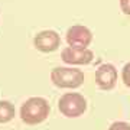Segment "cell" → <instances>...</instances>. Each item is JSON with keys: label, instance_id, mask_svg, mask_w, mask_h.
Wrapping results in <instances>:
<instances>
[{"label": "cell", "instance_id": "7a4b0ae2", "mask_svg": "<svg viewBox=\"0 0 130 130\" xmlns=\"http://www.w3.org/2000/svg\"><path fill=\"white\" fill-rule=\"evenodd\" d=\"M51 81L58 88H78L84 84V72L71 67H56L51 71Z\"/></svg>", "mask_w": 130, "mask_h": 130}, {"label": "cell", "instance_id": "8fae6325", "mask_svg": "<svg viewBox=\"0 0 130 130\" xmlns=\"http://www.w3.org/2000/svg\"><path fill=\"white\" fill-rule=\"evenodd\" d=\"M120 9L126 16H130V0H120Z\"/></svg>", "mask_w": 130, "mask_h": 130}, {"label": "cell", "instance_id": "277c9868", "mask_svg": "<svg viewBox=\"0 0 130 130\" xmlns=\"http://www.w3.org/2000/svg\"><path fill=\"white\" fill-rule=\"evenodd\" d=\"M33 46H35V49L43 52V54L55 52L61 46L59 33L55 30H51V29L38 32L33 38Z\"/></svg>", "mask_w": 130, "mask_h": 130}, {"label": "cell", "instance_id": "ba28073f", "mask_svg": "<svg viewBox=\"0 0 130 130\" xmlns=\"http://www.w3.org/2000/svg\"><path fill=\"white\" fill-rule=\"evenodd\" d=\"M16 116V108L10 101L2 100L0 101V124H5L12 121Z\"/></svg>", "mask_w": 130, "mask_h": 130}, {"label": "cell", "instance_id": "52a82bcc", "mask_svg": "<svg viewBox=\"0 0 130 130\" xmlns=\"http://www.w3.org/2000/svg\"><path fill=\"white\" fill-rule=\"evenodd\" d=\"M117 70L113 64H103L95 71V83L101 90H113L117 84Z\"/></svg>", "mask_w": 130, "mask_h": 130}, {"label": "cell", "instance_id": "30bf717a", "mask_svg": "<svg viewBox=\"0 0 130 130\" xmlns=\"http://www.w3.org/2000/svg\"><path fill=\"white\" fill-rule=\"evenodd\" d=\"M108 130H130V124L126 121H114Z\"/></svg>", "mask_w": 130, "mask_h": 130}, {"label": "cell", "instance_id": "6da1fadb", "mask_svg": "<svg viewBox=\"0 0 130 130\" xmlns=\"http://www.w3.org/2000/svg\"><path fill=\"white\" fill-rule=\"evenodd\" d=\"M51 113V106L43 97H30L20 107V119L25 124L36 126L45 121Z\"/></svg>", "mask_w": 130, "mask_h": 130}, {"label": "cell", "instance_id": "9c48e42d", "mask_svg": "<svg viewBox=\"0 0 130 130\" xmlns=\"http://www.w3.org/2000/svg\"><path fill=\"white\" fill-rule=\"evenodd\" d=\"M121 79H123L126 87L130 88V62H127L123 67V70H121Z\"/></svg>", "mask_w": 130, "mask_h": 130}, {"label": "cell", "instance_id": "3957f363", "mask_svg": "<svg viewBox=\"0 0 130 130\" xmlns=\"http://www.w3.org/2000/svg\"><path fill=\"white\" fill-rule=\"evenodd\" d=\"M58 110L61 114L70 119L83 116L87 110V100L79 93H65L58 101Z\"/></svg>", "mask_w": 130, "mask_h": 130}, {"label": "cell", "instance_id": "5b68a950", "mask_svg": "<svg viewBox=\"0 0 130 130\" xmlns=\"http://www.w3.org/2000/svg\"><path fill=\"white\" fill-rule=\"evenodd\" d=\"M67 43L71 48H88L93 41V32L87 26L83 25H74L67 30L65 35Z\"/></svg>", "mask_w": 130, "mask_h": 130}, {"label": "cell", "instance_id": "8992f818", "mask_svg": "<svg viewBox=\"0 0 130 130\" xmlns=\"http://www.w3.org/2000/svg\"><path fill=\"white\" fill-rule=\"evenodd\" d=\"M61 58L70 65H88L94 59V52L88 48H71L67 46L61 52Z\"/></svg>", "mask_w": 130, "mask_h": 130}]
</instances>
